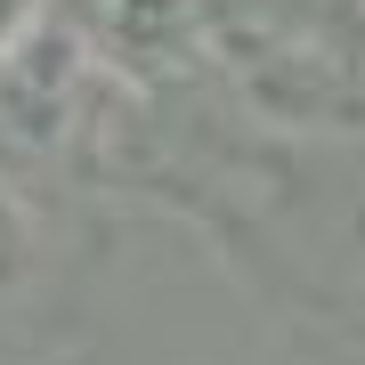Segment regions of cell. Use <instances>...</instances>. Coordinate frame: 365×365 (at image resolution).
Returning <instances> with one entry per match:
<instances>
[{"mask_svg": "<svg viewBox=\"0 0 365 365\" xmlns=\"http://www.w3.org/2000/svg\"><path fill=\"white\" fill-rule=\"evenodd\" d=\"M203 41L211 57L244 81V98L260 114H284L300 130H349L357 90H349V57L333 33H317L292 9H211L203 0Z\"/></svg>", "mask_w": 365, "mask_h": 365, "instance_id": "cell-1", "label": "cell"}, {"mask_svg": "<svg viewBox=\"0 0 365 365\" xmlns=\"http://www.w3.org/2000/svg\"><path fill=\"white\" fill-rule=\"evenodd\" d=\"M90 81H98L90 41H81V25L57 16V9H41L33 25L0 49V179L66 155V138L81 130V114H90Z\"/></svg>", "mask_w": 365, "mask_h": 365, "instance_id": "cell-2", "label": "cell"}, {"mask_svg": "<svg viewBox=\"0 0 365 365\" xmlns=\"http://www.w3.org/2000/svg\"><path fill=\"white\" fill-rule=\"evenodd\" d=\"M81 41H90V66L130 90H170L211 66L203 0H90Z\"/></svg>", "mask_w": 365, "mask_h": 365, "instance_id": "cell-3", "label": "cell"}, {"mask_svg": "<svg viewBox=\"0 0 365 365\" xmlns=\"http://www.w3.org/2000/svg\"><path fill=\"white\" fill-rule=\"evenodd\" d=\"M33 276V211L16 203V187L0 179V292H16Z\"/></svg>", "mask_w": 365, "mask_h": 365, "instance_id": "cell-4", "label": "cell"}, {"mask_svg": "<svg viewBox=\"0 0 365 365\" xmlns=\"http://www.w3.org/2000/svg\"><path fill=\"white\" fill-rule=\"evenodd\" d=\"M41 9H49V0H0V49H9V41L25 33V25H33Z\"/></svg>", "mask_w": 365, "mask_h": 365, "instance_id": "cell-5", "label": "cell"}]
</instances>
